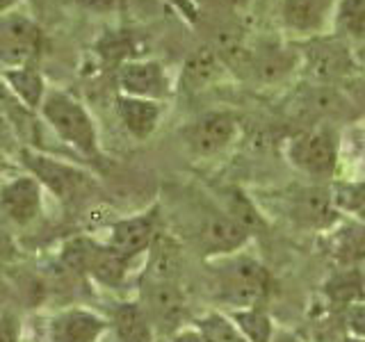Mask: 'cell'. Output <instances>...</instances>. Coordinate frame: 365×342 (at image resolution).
Wrapping results in <instances>:
<instances>
[{
    "label": "cell",
    "instance_id": "8fae6325",
    "mask_svg": "<svg viewBox=\"0 0 365 342\" xmlns=\"http://www.w3.org/2000/svg\"><path fill=\"white\" fill-rule=\"evenodd\" d=\"M119 91L123 96L146 98L165 103L174 87L165 71V66L155 60H128L123 62L117 76Z\"/></svg>",
    "mask_w": 365,
    "mask_h": 342
},
{
    "label": "cell",
    "instance_id": "836d02e7",
    "mask_svg": "<svg viewBox=\"0 0 365 342\" xmlns=\"http://www.w3.org/2000/svg\"><path fill=\"white\" fill-rule=\"evenodd\" d=\"M14 5H19V0H0V14H7Z\"/></svg>",
    "mask_w": 365,
    "mask_h": 342
},
{
    "label": "cell",
    "instance_id": "7a4b0ae2",
    "mask_svg": "<svg viewBox=\"0 0 365 342\" xmlns=\"http://www.w3.org/2000/svg\"><path fill=\"white\" fill-rule=\"evenodd\" d=\"M37 114L60 137V142L71 146L80 157L89 160V162L103 160L96 121L76 96L62 89H48Z\"/></svg>",
    "mask_w": 365,
    "mask_h": 342
},
{
    "label": "cell",
    "instance_id": "3957f363",
    "mask_svg": "<svg viewBox=\"0 0 365 342\" xmlns=\"http://www.w3.org/2000/svg\"><path fill=\"white\" fill-rule=\"evenodd\" d=\"M21 165L32 178L43 187V192H51L53 197L66 208H80L91 201L98 185L96 178L87 169L64 162L60 157H53L48 153H41L32 146H23L19 151Z\"/></svg>",
    "mask_w": 365,
    "mask_h": 342
},
{
    "label": "cell",
    "instance_id": "4fadbf2b",
    "mask_svg": "<svg viewBox=\"0 0 365 342\" xmlns=\"http://www.w3.org/2000/svg\"><path fill=\"white\" fill-rule=\"evenodd\" d=\"M41 30L26 16L19 14H0V60L21 66L30 64V60L39 51Z\"/></svg>",
    "mask_w": 365,
    "mask_h": 342
},
{
    "label": "cell",
    "instance_id": "5b68a950",
    "mask_svg": "<svg viewBox=\"0 0 365 342\" xmlns=\"http://www.w3.org/2000/svg\"><path fill=\"white\" fill-rule=\"evenodd\" d=\"M137 301L142 304L144 313L151 319L158 338H171L187 324V296L176 281L144 279Z\"/></svg>",
    "mask_w": 365,
    "mask_h": 342
},
{
    "label": "cell",
    "instance_id": "ba28073f",
    "mask_svg": "<svg viewBox=\"0 0 365 342\" xmlns=\"http://www.w3.org/2000/svg\"><path fill=\"white\" fill-rule=\"evenodd\" d=\"M237 117L226 110L205 112L197 121H192L182 137L190 151L197 157H215L224 153L237 137Z\"/></svg>",
    "mask_w": 365,
    "mask_h": 342
},
{
    "label": "cell",
    "instance_id": "52a82bcc",
    "mask_svg": "<svg viewBox=\"0 0 365 342\" xmlns=\"http://www.w3.org/2000/svg\"><path fill=\"white\" fill-rule=\"evenodd\" d=\"M160 222L163 219H160L158 208H148L130 217H121V219L108 226V237L103 242L135 262L137 258L146 256V251L151 249L153 239L160 231Z\"/></svg>",
    "mask_w": 365,
    "mask_h": 342
},
{
    "label": "cell",
    "instance_id": "4316f807",
    "mask_svg": "<svg viewBox=\"0 0 365 342\" xmlns=\"http://www.w3.org/2000/svg\"><path fill=\"white\" fill-rule=\"evenodd\" d=\"M0 117H3L11 125V128H14V125L26 123L32 117V112H28L26 108L21 105L19 98L11 94V89L7 87V83L3 78H0Z\"/></svg>",
    "mask_w": 365,
    "mask_h": 342
},
{
    "label": "cell",
    "instance_id": "277c9868",
    "mask_svg": "<svg viewBox=\"0 0 365 342\" xmlns=\"http://www.w3.org/2000/svg\"><path fill=\"white\" fill-rule=\"evenodd\" d=\"M288 162L313 180H331L340 162V135L322 125L288 142Z\"/></svg>",
    "mask_w": 365,
    "mask_h": 342
},
{
    "label": "cell",
    "instance_id": "9a60e30c",
    "mask_svg": "<svg viewBox=\"0 0 365 342\" xmlns=\"http://www.w3.org/2000/svg\"><path fill=\"white\" fill-rule=\"evenodd\" d=\"M130 267H133V260L121 256L119 251H114L112 247L103 242V239L96 237L89 262H87V269H85V276L103 285V288H121L125 279H128Z\"/></svg>",
    "mask_w": 365,
    "mask_h": 342
},
{
    "label": "cell",
    "instance_id": "d6986e66",
    "mask_svg": "<svg viewBox=\"0 0 365 342\" xmlns=\"http://www.w3.org/2000/svg\"><path fill=\"white\" fill-rule=\"evenodd\" d=\"M228 319L237 328V333L242 336L245 342H272L277 333V322L272 319L269 311L262 304L235 308V311H224Z\"/></svg>",
    "mask_w": 365,
    "mask_h": 342
},
{
    "label": "cell",
    "instance_id": "1f68e13d",
    "mask_svg": "<svg viewBox=\"0 0 365 342\" xmlns=\"http://www.w3.org/2000/svg\"><path fill=\"white\" fill-rule=\"evenodd\" d=\"M78 3L91 11H108L114 7V0H78Z\"/></svg>",
    "mask_w": 365,
    "mask_h": 342
},
{
    "label": "cell",
    "instance_id": "d4e9b609",
    "mask_svg": "<svg viewBox=\"0 0 365 342\" xmlns=\"http://www.w3.org/2000/svg\"><path fill=\"white\" fill-rule=\"evenodd\" d=\"M96 237L89 235H71L66 237L62 247H60V262L73 274H85L87 262L91 256V249H94Z\"/></svg>",
    "mask_w": 365,
    "mask_h": 342
},
{
    "label": "cell",
    "instance_id": "83f0119b",
    "mask_svg": "<svg viewBox=\"0 0 365 342\" xmlns=\"http://www.w3.org/2000/svg\"><path fill=\"white\" fill-rule=\"evenodd\" d=\"M212 76H215V62H212V55L208 53L194 55L185 66V83L192 89H201L203 85H208Z\"/></svg>",
    "mask_w": 365,
    "mask_h": 342
},
{
    "label": "cell",
    "instance_id": "4dcf8cb0",
    "mask_svg": "<svg viewBox=\"0 0 365 342\" xmlns=\"http://www.w3.org/2000/svg\"><path fill=\"white\" fill-rule=\"evenodd\" d=\"M169 342H205V340L199 336V331L190 324V326H182L180 331H176V333L169 338Z\"/></svg>",
    "mask_w": 365,
    "mask_h": 342
},
{
    "label": "cell",
    "instance_id": "603a6c76",
    "mask_svg": "<svg viewBox=\"0 0 365 342\" xmlns=\"http://www.w3.org/2000/svg\"><path fill=\"white\" fill-rule=\"evenodd\" d=\"M192 326L199 331L205 342H245L226 313H205L194 319Z\"/></svg>",
    "mask_w": 365,
    "mask_h": 342
},
{
    "label": "cell",
    "instance_id": "8992f818",
    "mask_svg": "<svg viewBox=\"0 0 365 342\" xmlns=\"http://www.w3.org/2000/svg\"><path fill=\"white\" fill-rule=\"evenodd\" d=\"M43 187L28 171L0 180V226L5 228H30L43 214Z\"/></svg>",
    "mask_w": 365,
    "mask_h": 342
},
{
    "label": "cell",
    "instance_id": "6da1fadb",
    "mask_svg": "<svg viewBox=\"0 0 365 342\" xmlns=\"http://www.w3.org/2000/svg\"><path fill=\"white\" fill-rule=\"evenodd\" d=\"M205 262H208V288L215 301L226 311L265 301L269 290V271L256 256L247 254V249Z\"/></svg>",
    "mask_w": 365,
    "mask_h": 342
},
{
    "label": "cell",
    "instance_id": "7c38bea8",
    "mask_svg": "<svg viewBox=\"0 0 365 342\" xmlns=\"http://www.w3.org/2000/svg\"><path fill=\"white\" fill-rule=\"evenodd\" d=\"M251 235L245 226H240L226 212H210L201 219L199 228V247L203 251V260H215L245 251L251 242Z\"/></svg>",
    "mask_w": 365,
    "mask_h": 342
},
{
    "label": "cell",
    "instance_id": "44dd1931",
    "mask_svg": "<svg viewBox=\"0 0 365 342\" xmlns=\"http://www.w3.org/2000/svg\"><path fill=\"white\" fill-rule=\"evenodd\" d=\"M281 16L297 32H313L327 16V0H283Z\"/></svg>",
    "mask_w": 365,
    "mask_h": 342
},
{
    "label": "cell",
    "instance_id": "ac0fdd59",
    "mask_svg": "<svg viewBox=\"0 0 365 342\" xmlns=\"http://www.w3.org/2000/svg\"><path fill=\"white\" fill-rule=\"evenodd\" d=\"M0 78L5 80L11 94L19 98V103L28 112L37 114L41 100L46 96V80L41 71L32 64H21V66H7L0 71Z\"/></svg>",
    "mask_w": 365,
    "mask_h": 342
},
{
    "label": "cell",
    "instance_id": "7402d4cb",
    "mask_svg": "<svg viewBox=\"0 0 365 342\" xmlns=\"http://www.w3.org/2000/svg\"><path fill=\"white\" fill-rule=\"evenodd\" d=\"M334 28L351 39H363L365 30V0H338L334 9Z\"/></svg>",
    "mask_w": 365,
    "mask_h": 342
},
{
    "label": "cell",
    "instance_id": "f1b7e54d",
    "mask_svg": "<svg viewBox=\"0 0 365 342\" xmlns=\"http://www.w3.org/2000/svg\"><path fill=\"white\" fill-rule=\"evenodd\" d=\"M19 256V247H16V239L11 237V231L5 226H0V269L9 267L11 262L16 260Z\"/></svg>",
    "mask_w": 365,
    "mask_h": 342
},
{
    "label": "cell",
    "instance_id": "f546056e",
    "mask_svg": "<svg viewBox=\"0 0 365 342\" xmlns=\"http://www.w3.org/2000/svg\"><path fill=\"white\" fill-rule=\"evenodd\" d=\"M0 342H21V322L0 308Z\"/></svg>",
    "mask_w": 365,
    "mask_h": 342
},
{
    "label": "cell",
    "instance_id": "5bb4252c",
    "mask_svg": "<svg viewBox=\"0 0 365 342\" xmlns=\"http://www.w3.org/2000/svg\"><path fill=\"white\" fill-rule=\"evenodd\" d=\"M163 114H165V103L160 100H146V98H135L123 94H119L117 98L119 123L137 142L148 140L158 130Z\"/></svg>",
    "mask_w": 365,
    "mask_h": 342
},
{
    "label": "cell",
    "instance_id": "2e32d148",
    "mask_svg": "<svg viewBox=\"0 0 365 342\" xmlns=\"http://www.w3.org/2000/svg\"><path fill=\"white\" fill-rule=\"evenodd\" d=\"M110 322V331L117 342H158V333L151 319L144 313L140 301H121L114 306Z\"/></svg>",
    "mask_w": 365,
    "mask_h": 342
},
{
    "label": "cell",
    "instance_id": "9c48e42d",
    "mask_svg": "<svg viewBox=\"0 0 365 342\" xmlns=\"http://www.w3.org/2000/svg\"><path fill=\"white\" fill-rule=\"evenodd\" d=\"M108 331V317L83 306H66L46 319L43 338L46 342H101Z\"/></svg>",
    "mask_w": 365,
    "mask_h": 342
},
{
    "label": "cell",
    "instance_id": "cb8c5ba5",
    "mask_svg": "<svg viewBox=\"0 0 365 342\" xmlns=\"http://www.w3.org/2000/svg\"><path fill=\"white\" fill-rule=\"evenodd\" d=\"M226 214H228V217H233V219H235L240 226H245L251 235H254L256 231H260V228L265 226V214H262V212L258 210L256 201L251 199V197H247V194L237 192V190L228 194Z\"/></svg>",
    "mask_w": 365,
    "mask_h": 342
},
{
    "label": "cell",
    "instance_id": "484cf974",
    "mask_svg": "<svg viewBox=\"0 0 365 342\" xmlns=\"http://www.w3.org/2000/svg\"><path fill=\"white\" fill-rule=\"evenodd\" d=\"M331 192V201H334L336 210L338 212H347L351 217L361 219V212H363V185L356 182H338V185L329 187Z\"/></svg>",
    "mask_w": 365,
    "mask_h": 342
},
{
    "label": "cell",
    "instance_id": "d6a6232c",
    "mask_svg": "<svg viewBox=\"0 0 365 342\" xmlns=\"http://www.w3.org/2000/svg\"><path fill=\"white\" fill-rule=\"evenodd\" d=\"M272 342H306L304 338H299L292 331H285V328H277V333H274Z\"/></svg>",
    "mask_w": 365,
    "mask_h": 342
},
{
    "label": "cell",
    "instance_id": "e0dca14e",
    "mask_svg": "<svg viewBox=\"0 0 365 342\" xmlns=\"http://www.w3.org/2000/svg\"><path fill=\"white\" fill-rule=\"evenodd\" d=\"M144 258H146L144 279L178 283L180 267H182V251H180L178 239L169 231H163V228H160L151 249L146 251Z\"/></svg>",
    "mask_w": 365,
    "mask_h": 342
},
{
    "label": "cell",
    "instance_id": "30bf717a",
    "mask_svg": "<svg viewBox=\"0 0 365 342\" xmlns=\"http://www.w3.org/2000/svg\"><path fill=\"white\" fill-rule=\"evenodd\" d=\"M285 214L288 219L304 228V231H329L331 226L338 224V210L331 201L329 187H299L292 190L285 199Z\"/></svg>",
    "mask_w": 365,
    "mask_h": 342
},
{
    "label": "cell",
    "instance_id": "ffe728a7",
    "mask_svg": "<svg viewBox=\"0 0 365 342\" xmlns=\"http://www.w3.org/2000/svg\"><path fill=\"white\" fill-rule=\"evenodd\" d=\"M324 233L331 239V254H334V258L340 262V265H345V269L359 267L361 256H363V228H361V224L347 222L345 228H338V224H334Z\"/></svg>",
    "mask_w": 365,
    "mask_h": 342
}]
</instances>
